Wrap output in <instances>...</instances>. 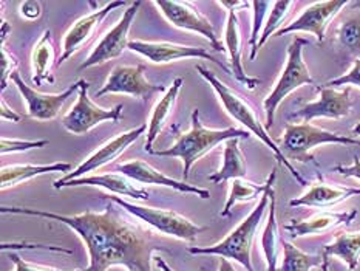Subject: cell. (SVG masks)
Listing matches in <instances>:
<instances>
[{
    "mask_svg": "<svg viewBox=\"0 0 360 271\" xmlns=\"http://www.w3.org/2000/svg\"><path fill=\"white\" fill-rule=\"evenodd\" d=\"M105 198L121 206L122 209H125V211L131 214L133 217H136V219H139L141 222L147 223L148 227L160 231L161 234L172 236L179 240H186V242H195L198 234H201V232H205L207 229L206 227H200V225H197L195 222L186 219V217L181 214H178L175 211H169V209L135 205L118 196H107Z\"/></svg>",
    "mask_w": 360,
    "mask_h": 271,
    "instance_id": "8992f818",
    "label": "cell"
},
{
    "mask_svg": "<svg viewBox=\"0 0 360 271\" xmlns=\"http://www.w3.org/2000/svg\"><path fill=\"white\" fill-rule=\"evenodd\" d=\"M348 4L349 2H347V0L312 4L294 22L288 23L283 30H280L276 36L280 37L294 33V31H307V33H312L317 37L319 44H322L326 37V30L330 27V23L339 14V11H342V8H345Z\"/></svg>",
    "mask_w": 360,
    "mask_h": 271,
    "instance_id": "9a60e30c",
    "label": "cell"
},
{
    "mask_svg": "<svg viewBox=\"0 0 360 271\" xmlns=\"http://www.w3.org/2000/svg\"><path fill=\"white\" fill-rule=\"evenodd\" d=\"M250 135L248 130H241L236 127L212 130L206 129L200 121V111L195 108L192 112V127L186 134H178L175 144L164 151H153L152 155L156 157H178L181 158L184 165V180L191 177V169L200 158L205 157L210 151L220 143H226L233 138L248 139Z\"/></svg>",
    "mask_w": 360,
    "mask_h": 271,
    "instance_id": "277c9868",
    "label": "cell"
},
{
    "mask_svg": "<svg viewBox=\"0 0 360 271\" xmlns=\"http://www.w3.org/2000/svg\"><path fill=\"white\" fill-rule=\"evenodd\" d=\"M0 213L42 217L67 225L87 246L90 263L84 271H108L115 265H122L127 271H153V251L166 250L156 244L152 229L136 222V217L130 219L125 209L110 200L103 213L62 215L22 206H2Z\"/></svg>",
    "mask_w": 360,
    "mask_h": 271,
    "instance_id": "6da1fadb",
    "label": "cell"
},
{
    "mask_svg": "<svg viewBox=\"0 0 360 271\" xmlns=\"http://www.w3.org/2000/svg\"><path fill=\"white\" fill-rule=\"evenodd\" d=\"M0 56H2V90H5L8 76H13L15 73L14 68L18 67L19 62L13 56L11 51H8L5 49L4 44H2V50H0Z\"/></svg>",
    "mask_w": 360,
    "mask_h": 271,
    "instance_id": "d590c367",
    "label": "cell"
},
{
    "mask_svg": "<svg viewBox=\"0 0 360 271\" xmlns=\"http://www.w3.org/2000/svg\"><path fill=\"white\" fill-rule=\"evenodd\" d=\"M338 85H356V87H360V58L354 61V65L351 67L348 73L330 81L326 84V87H338Z\"/></svg>",
    "mask_w": 360,
    "mask_h": 271,
    "instance_id": "e575fe53",
    "label": "cell"
},
{
    "mask_svg": "<svg viewBox=\"0 0 360 271\" xmlns=\"http://www.w3.org/2000/svg\"><path fill=\"white\" fill-rule=\"evenodd\" d=\"M320 96L302 106L299 111L291 115V120H302L303 122H309L314 118H331L339 120L345 118L351 113L353 101H351V89L335 90L333 87H319Z\"/></svg>",
    "mask_w": 360,
    "mask_h": 271,
    "instance_id": "5bb4252c",
    "label": "cell"
},
{
    "mask_svg": "<svg viewBox=\"0 0 360 271\" xmlns=\"http://www.w3.org/2000/svg\"><path fill=\"white\" fill-rule=\"evenodd\" d=\"M49 139H37V141H28V139L18 138H6L0 139V151L2 153H14V152H27L31 149H41V147L49 146Z\"/></svg>",
    "mask_w": 360,
    "mask_h": 271,
    "instance_id": "836d02e7",
    "label": "cell"
},
{
    "mask_svg": "<svg viewBox=\"0 0 360 271\" xmlns=\"http://www.w3.org/2000/svg\"><path fill=\"white\" fill-rule=\"evenodd\" d=\"M72 166L68 163H51V165H15L4 166L0 170V188L2 191L14 188L31 178L50 174V172H68Z\"/></svg>",
    "mask_w": 360,
    "mask_h": 271,
    "instance_id": "cb8c5ba5",
    "label": "cell"
},
{
    "mask_svg": "<svg viewBox=\"0 0 360 271\" xmlns=\"http://www.w3.org/2000/svg\"><path fill=\"white\" fill-rule=\"evenodd\" d=\"M353 134H354V135H360V122H357L356 126L353 127Z\"/></svg>",
    "mask_w": 360,
    "mask_h": 271,
    "instance_id": "ee69618b",
    "label": "cell"
},
{
    "mask_svg": "<svg viewBox=\"0 0 360 271\" xmlns=\"http://www.w3.org/2000/svg\"><path fill=\"white\" fill-rule=\"evenodd\" d=\"M144 134H147V126L146 124H141L139 127H135L129 132H124V134L116 135L113 139H110V141H107L105 144L101 146L96 152H93L87 160H84L82 165L77 166L73 172L67 174L64 178H60V180L53 182V188L56 189L62 183L75 180V178H82L85 174L93 172V170H96L105 165H110L112 161L121 157V155L127 151V147L131 146L141 135Z\"/></svg>",
    "mask_w": 360,
    "mask_h": 271,
    "instance_id": "4fadbf2b",
    "label": "cell"
},
{
    "mask_svg": "<svg viewBox=\"0 0 360 271\" xmlns=\"http://www.w3.org/2000/svg\"><path fill=\"white\" fill-rule=\"evenodd\" d=\"M20 15L27 20H36L41 18L42 14V6L39 2H34V0H28V2H23L19 8Z\"/></svg>",
    "mask_w": 360,
    "mask_h": 271,
    "instance_id": "74e56055",
    "label": "cell"
},
{
    "mask_svg": "<svg viewBox=\"0 0 360 271\" xmlns=\"http://www.w3.org/2000/svg\"><path fill=\"white\" fill-rule=\"evenodd\" d=\"M268 189V182L264 184H255L252 182H248L246 178H237L232 180L229 197L226 200L224 209L221 211V217H228L232 211V208L237 203H243V201H252L258 198Z\"/></svg>",
    "mask_w": 360,
    "mask_h": 271,
    "instance_id": "f546056e",
    "label": "cell"
},
{
    "mask_svg": "<svg viewBox=\"0 0 360 271\" xmlns=\"http://www.w3.org/2000/svg\"><path fill=\"white\" fill-rule=\"evenodd\" d=\"M162 85L150 84L146 80L144 65H118L112 70L110 76L107 77L105 84L96 92L95 98H101L108 93H125V95L135 96L143 101L150 99L155 93L164 92Z\"/></svg>",
    "mask_w": 360,
    "mask_h": 271,
    "instance_id": "30bf717a",
    "label": "cell"
},
{
    "mask_svg": "<svg viewBox=\"0 0 360 271\" xmlns=\"http://www.w3.org/2000/svg\"><path fill=\"white\" fill-rule=\"evenodd\" d=\"M141 2H133L130 6L125 10L120 22L108 31V33L101 39L98 45L93 49V51L89 54V58L85 59L79 65L81 70H87L90 67H96L104 64L107 61H112L120 58L124 53L125 49H129V31L133 20H135L136 14L139 11Z\"/></svg>",
    "mask_w": 360,
    "mask_h": 271,
    "instance_id": "9c48e42d",
    "label": "cell"
},
{
    "mask_svg": "<svg viewBox=\"0 0 360 271\" xmlns=\"http://www.w3.org/2000/svg\"><path fill=\"white\" fill-rule=\"evenodd\" d=\"M357 209H349L345 213H320L304 220H292L285 227L291 237H304L325 234L339 227H348L357 217Z\"/></svg>",
    "mask_w": 360,
    "mask_h": 271,
    "instance_id": "d6986e66",
    "label": "cell"
},
{
    "mask_svg": "<svg viewBox=\"0 0 360 271\" xmlns=\"http://www.w3.org/2000/svg\"><path fill=\"white\" fill-rule=\"evenodd\" d=\"M294 2H274L272 11L268 22L264 23V30L260 36V41H258L257 50H260L262 46L269 41L271 36H276L280 30L285 28V23L291 14Z\"/></svg>",
    "mask_w": 360,
    "mask_h": 271,
    "instance_id": "4dcf8cb0",
    "label": "cell"
},
{
    "mask_svg": "<svg viewBox=\"0 0 360 271\" xmlns=\"http://www.w3.org/2000/svg\"><path fill=\"white\" fill-rule=\"evenodd\" d=\"M197 72L201 75V77H205L210 87L215 90L218 98H220V101L226 108V112H228L233 120L241 122L243 126L248 129V132L254 134L258 139H260V141H263L266 146H268L272 151V153L276 155L277 161L281 163V165H283L289 170V172H291V175L295 178L297 182H299L302 186H308V182L304 180V178L299 172H297V169L291 165V163H289L288 157L283 153V151H281V147H278L277 143L269 137L268 130H266L260 118H258L254 106L243 96H240L237 92L229 89L228 85L218 80V77L212 72H209L207 68H205L202 65H197Z\"/></svg>",
    "mask_w": 360,
    "mask_h": 271,
    "instance_id": "3957f363",
    "label": "cell"
},
{
    "mask_svg": "<svg viewBox=\"0 0 360 271\" xmlns=\"http://www.w3.org/2000/svg\"><path fill=\"white\" fill-rule=\"evenodd\" d=\"M11 80L20 92L22 98L25 99L28 107V116L39 121H50L56 118L65 101L81 87L79 81H77L76 84L70 85L65 92L51 95V93H41L34 90L33 87H30V85L23 82L19 73H14L11 76Z\"/></svg>",
    "mask_w": 360,
    "mask_h": 271,
    "instance_id": "2e32d148",
    "label": "cell"
},
{
    "mask_svg": "<svg viewBox=\"0 0 360 271\" xmlns=\"http://www.w3.org/2000/svg\"><path fill=\"white\" fill-rule=\"evenodd\" d=\"M322 254L303 253L294 244L283 239V260L278 271H311L316 267H322Z\"/></svg>",
    "mask_w": 360,
    "mask_h": 271,
    "instance_id": "f1b7e54d",
    "label": "cell"
},
{
    "mask_svg": "<svg viewBox=\"0 0 360 271\" xmlns=\"http://www.w3.org/2000/svg\"><path fill=\"white\" fill-rule=\"evenodd\" d=\"M224 44H226V51H228L231 58V65H232V75L236 80L246 85L249 90H254L258 84L262 82L260 77H250L246 72L245 67H243L241 62V33H240V25H238V18L237 13L233 8L228 10V20H226V28H224Z\"/></svg>",
    "mask_w": 360,
    "mask_h": 271,
    "instance_id": "7402d4cb",
    "label": "cell"
},
{
    "mask_svg": "<svg viewBox=\"0 0 360 271\" xmlns=\"http://www.w3.org/2000/svg\"><path fill=\"white\" fill-rule=\"evenodd\" d=\"M118 169L125 177L131 178L133 182L166 186V188H172V189L183 192V194H195V196L202 198V200L210 198V192L207 189L198 188V186H192L186 182L174 180V178L164 175L162 172H160L158 169H155L152 165H148V163H146V161L133 160L129 163H124V165H120Z\"/></svg>",
    "mask_w": 360,
    "mask_h": 271,
    "instance_id": "ac0fdd59",
    "label": "cell"
},
{
    "mask_svg": "<svg viewBox=\"0 0 360 271\" xmlns=\"http://www.w3.org/2000/svg\"><path fill=\"white\" fill-rule=\"evenodd\" d=\"M320 268H322V271H330V259L325 258V256H323V263H322V267H320Z\"/></svg>",
    "mask_w": 360,
    "mask_h": 271,
    "instance_id": "7bdbcfd3",
    "label": "cell"
},
{
    "mask_svg": "<svg viewBox=\"0 0 360 271\" xmlns=\"http://www.w3.org/2000/svg\"><path fill=\"white\" fill-rule=\"evenodd\" d=\"M129 50L135 51L141 56H144L153 64H167V62H174L178 59H206L214 62V64L220 65L221 70L229 73L231 70L226 67L221 61H218L212 56L206 49L201 46H192V45H181L174 42H147V41H130Z\"/></svg>",
    "mask_w": 360,
    "mask_h": 271,
    "instance_id": "7c38bea8",
    "label": "cell"
},
{
    "mask_svg": "<svg viewBox=\"0 0 360 271\" xmlns=\"http://www.w3.org/2000/svg\"><path fill=\"white\" fill-rule=\"evenodd\" d=\"M125 5H127V2H124V0L108 2L104 8H101V10L93 11L89 15H84V18L77 19L73 25L68 28L64 36V44H62V50L64 51H62V56L56 61V67L64 64V62L68 58H72L82 45L90 41L93 33H95L96 28L99 27V23L107 18V14H110L116 8H121Z\"/></svg>",
    "mask_w": 360,
    "mask_h": 271,
    "instance_id": "e0dca14e",
    "label": "cell"
},
{
    "mask_svg": "<svg viewBox=\"0 0 360 271\" xmlns=\"http://www.w3.org/2000/svg\"><path fill=\"white\" fill-rule=\"evenodd\" d=\"M218 271H237L236 268L232 267V263L229 262V259H221V263H220V268H218Z\"/></svg>",
    "mask_w": 360,
    "mask_h": 271,
    "instance_id": "60d3db41",
    "label": "cell"
},
{
    "mask_svg": "<svg viewBox=\"0 0 360 271\" xmlns=\"http://www.w3.org/2000/svg\"><path fill=\"white\" fill-rule=\"evenodd\" d=\"M248 168L246 158L240 151V138L229 139L224 143L223 152V166L220 170L209 177V182L212 183H224L228 180H237V178H246Z\"/></svg>",
    "mask_w": 360,
    "mask_h": 271,
    "instance_id": "4316f807",
    "label": "cell"
},
{
    "mask_svg": "<svg viewBox=\"0 0 360 271\" xmlns=\"http://www.w3.org/2000/svg\"><path fill=\"white\" fill-rule=\"evenodd\" d=\"M322 144L359 146L360 141L356 138L340 135L338 132L312 126L309 122L286 124L283 139H281V151L289 158L307 161L312 158L309 152Z\"/></svg>",
    "mask_w": 360,
    "mask_h": 271,
    "instance_id": "52a82bcc",
    "label": "cell"
},
{
    "mask_svg": "<svg viewBox=\"0 0 360 271\" xmlns=\"http://www.w3.org/2000/svg\"><path fill=\"white\" fill-rule=\"evenodd\" d=\"M10 259L15 265L14 271H62L53 267H45V265H39V263H31L23 260L18 253H10ZM75 271H84V270H75Z\"/></svg>",
    "mask_w": 360,
    "mask_h": 271,
    "instance_id": "8d00e7d4",
    "label": "cell"
},
{
    "mask_svg": "<svg viewBox=\"0 0 360 271\" xmlns=\"http://www.w3.org/2000/svg\"><path fill=\"white\" fill-rule=\"evenodd\" d=\"M184 81L181 77H176V80L172 82L170 89L166 92V95L161 98V101L158 104L155 106L153 112L150 115V120H148L147 124V139H146V152L147 153H152L153 149L152 146L155 143V139L158 138V135L161 134V130L164 127V124L167 122V118L170 116V113L174 112L175 104H176V99H178V93L181 90Z\"/></svg>",
    "mask_w": 360,
    "mask_h": 271,
    "instance_id": "603a6c76",
    "label": "cell"
},
{
    "mask_svg": "<svg viewBox=\"0 0 360 271\" xmlns=\"http://www.w3.org/2000/svg\"><path fill=\"white\" fill-rule=\"evenodd\" d=\"M54 45L51 41V31L46 30L42 33L41 39L36 42L33 53H31V62H33V84L34 87H41L44 81L53 84L54 76L51 75V67L56 65L54 62Z\"/></svg>",
    "mask_w": 360,
    "mask_h": 271,
    "instance_id": "d4e9b609",
    "label": "cell"
},
{
    "mask_svg": "<svg viewBox=\"0 0 360 271\" xmlns=\"http://www.w3.org/2000/svg\"><path fill=\"white\" fill-rule=\"evenodd\" d=\"M276 177H277V168H274L272 172L268 177V180H266L268 182V189H266V192L262 196L258 205L236 229L229 232V236H226L221 242L210 246H189L187 248V251L191 254L221 256L224 259H232L238 262L240 265L245 267L248 271H254L252 258H250V253H252V244H254L258 227H260V223L263 220L266 209H269L271 194L274 191Z\"/></svg>",
    "mask_w": 360,
    "mask_h": 271,
    "instance_id": "7a4b0ae2",
    "label": "cell"
},
{
    "mask_svg": "<svg viewBox=\"0 0 360 271\" xmlns=\"http://www.w3.org/2000/svg\"><path fill=\"white\" fill-rule=\"evenodd\" d=\"M360 196L359 188H343V186H330L326 183H316L312 184L311 188L303 194V196L292 198L289 201V206L299 208V206H307V208H333L335 205L342 203L351 197Z\"/></svg>",
    "mask_w": 360,
    "mask_h": 271,
    "instance_id": "44dd1931",
    "label": "cell"
},
{
    "mask_svg": "<svg viewBox=\"0 0 360 271\" xmlns=\"http://www.w3.org/2000/svg\"><path fill=\"white\" fill-rule=\"evenodd\" d=\"M79 96H77L76 104L70 108V112L62 118V126H64L70 134L85 135L101 122H120L122 120V104L115 106L113 108L99 107L89 98L90 84L85 80H79Z\"/></svg>",
    "mask_w": 360,
    "mask_h": 271,
    "instance_id": "ba28073f",
    "label": "cell"
},
{
    "mask_svg": "<svg viewBox=\"0 0 360 271\" xmlns=\"http://www.w3.org/2000/svg\"><path fill=\"white\" fill-rule=\"evenodd\" d=\"M75 186H98V188H103L105 191H110L116 196L122 197H130L133 200L139 201H147L148 200V191L138 188V186L133 184V180L124 174H104V175H90V177H82V178H75V180H70L67 183L59 184L56 189H64V188H75Z\"/></svg>",
    "mask_w": 360,
    "mask_h": 271,
    "instance_id": "ffe728a7",
    "label": "cell"
},
{
    "mask_svg": "<svg viewBox=\"0 0 360 271\" xmlns=\"http://www.w3.org/2000/svg\"><path fill=\"white\" fill-rule=\"evenodd\" d=\"M309 45L308 39L303 37H295L294 41L288 46V61L286 65L281 72L276 87L272 89L268 96L264 98V113H266V129H271L274 124V118H276L277 107L281 104L289 93H292L302 85H314V80L309 73V68L307 62L303 59V49Z\"/></svg>",
    "mask_w": 360,
    "mask_h": 271,
    "instance_id": "5b68a950",
    "label": "cell"
},
{
    "mask_svg": "<svg viewBox=\"0 0 360 271\" xmlns=\"http://www.w3.org/2000/svg\"><path fill=\"white\" fill-rule=\"evenodd\" d=\"M333 172H338L343 177H351V178H357L360 180V158L357 155H354V163L351 166H345V165H338L333 168Z\"/></svg>",
    "mask_w": 360,
    "mask_h": 271,
    "instance_id": "f35d334b",
    "label": "cell"
},
{
    "mask_svg": "<svg viewBox=\"0 0 360 271\" xmlns=\"http://www.w3.org/2000/svg\"><path fill=\"white\" fill-rule=\"evenodd\" d=\"M338 42L351 53H360V15H353L339 27Z\"/></svg>",
    "mask_w": 360,
    "mask_h": 271,
    "instance_id": "1f68e13d",
    "label": "cell"
},
{
    "mask_svg": "<svg viewBox=\"0 0 360 271\" xmlns=\"http://www.w3.org/2000/svg\"><path fill=\"white\" fill-rule=\"evenodd\" d=\"M156 8H160L164 18H166L172 25L181 30L193 31V33H198L209 39V42L212 44L214 49L220 53H228L226 51L221 42L218 41L215 36V31L212 23L209 22L207 18H205L197 8H195L189 2H172V0H158V2H153Z\"/></svg>",
    "mask_w": 360,
    "mask_h": 271,
    "instance_id": "8fae6325",
    "label": "cell"
},
{
    "mask_svg": "<svg viewBox=\"0 0 360 271\" xmlns=\"http://www.w3.org/2000/svg\"><path fill=\"white\" fill-rule=\"evenodd\" d=\"M155 262H156V267H158L161 271H174V270H172V268L167 265L166 260H164L162 258H160V256L155 259Z\"/></svg>",
    "mask_w": 360,
    "mask_h": 271,
    "instance_id": "b9f144b4",
    "label": "cell"
},
{
    "mask_svg": "<svg viewBox=\"0 0 360 271\" xmlns=\"http://www.w3.org/2000/svg\"><path fill=\"white\" fill-rule=\"evenodd\" d=\"M0 108H2V111H0V116H2V120H8V121H11V122H20L23 120L22 115L15 113L11 107L6 106L5 99L0 101Z\"/></svg>",
    "mask_w": 360,
    "mask_h": 271,
    "instance_id": "ab89813d",
    "label": "cell"
},
{
    "mask_svg": "<svg viewBox=\"0 0 360 271\" xmlns=\"http://www.w3.org/2000/svg\"><path fill=\"white\" fill-rule=\"evenodd\" d=\"M262 248L266 258V268L268 271H278V260L283 248V239L280 237L277 213H276V191L271 194L269 201V217L262 236Z\"/></svg>",
    "mask_w": 360,
    "mask_h": 271,
    "instance_id": "484cf974",
    "label": "cell"
},
{
    "mask_svg": "<svg viewBox=\"0 0 360 271\" xmlns=\"http://www.w3.org/2000/svg\"><path fill=\"white\" fill-rule=\"evenodd\" d=\"M254 6V25H252V33H250L249 39V45H250V61H254L257 56V45L258 41H260V30L263 25V19L266 13H268L269 8L274 5L272 2H252L250 4Z\"/></svg>",
    "mask_w": 360,
    "mask_h": 271,
    "instance_id": "d6a6232c",
    "label": "cell"
},
{
    "mask_svg": "<svg viewBox=\"0 0 360 271\" xmlns=\"http://www.w3.org/2000/svg\"><path fill=\"white\" fill-rule=\"evenodd\" d=\"M322 254L328 259L335 256L347 263L349 271H356L360 259V231L342 232L331 244L323 246Z\"/></svg>",
    "mask_w": 360,
    "mask_h": 271,
    "instance_id": "83f0119b",
    "label": "cell"
}]
</instances>
